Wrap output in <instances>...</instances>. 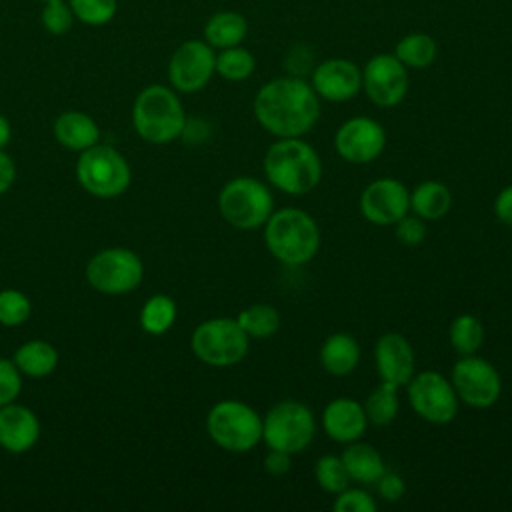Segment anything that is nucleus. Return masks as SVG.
I'll return each instance as SVG.
<instances>
[{
  "label": "nucleus",
  "instance_id": "nucleus-25",
  "mask_svg": "<svg viewBox=\"0 0 512 512\" xmlns=\"http://www.w3.org/2000/svg\"><path fill=\"white\" fill-rule=\"evenodd\" d=\"M248 34V20L234 10L212 14L204 24V40L212 48H230L242 44Z\"/></svg>",
  "mask_w": 512,
  "mask_h": 512
},
{
  "label": "nucleus",
  "instance_id": "nucleus-15",
  "mask_svg": "<svg viewBox=\"0 0 512 512\" xmlns=\"http://www.w3.org/2000/svg\"><path fill=\"white\" fill-rule=\"evenodd\" d=\"M216 72V54L206 40L182 42L168 62L170 84L178 92L202 90Z\"/></svg>",
  "mask_w": 512,
  "mask_h": 512
},
{
  "label": "nucleus",
  "instance_id": "nucleus-7",
  "mask_svg": "<svg viewBox=\"0 0 512 512\" xmlns=\"http://www.w3.org/2000/svg\"><path fill=\"white\" fill-rule=\"evenodd\" d=\"M194 356L216 368H226L242 362L250 350V336L242 330L236 318H210L196 326L190 338Z\"/></svg>",
  "mask_w": 512,
  "mask_h": 512
},
{
  "label": "nucleus",
  "instance_id": "nucleus-2",
  "mask_svg": "<svg viewBox=\"0 0 512 512\" xmlns=\"http://www.w3.org/2000/svg\"><path fill=\"white\" fill-rule=\"evenodd\" d=\"M262 168L266 180L290 196H304L322 180V160L302 136L276 138L264 154Z\"/></svg>",
  "mask_w": 512,
  "mask_h": 512
},
{
  "label": "nucleus",
  "instance_id": "nucleus-37",
  "mask_svg": "<svg viewBox=\"0 0 512 512\" xmlns=\"http://www.w3.org/2000/svg\"><path fill=\"white\" fill-rule=\"evenodd\" d=\"M336 512H374L376 500L362 488H344L334 500Z\"/></svg>",
  "mask_w": 512,
  "mask_h": 512
},
{
  "label": "nucleus",
  "instance_id": "nucleus-33",
  "mask_svg": "<svg viewBox=\"0 0 512 512\" xmlns=\"http://www.w3.org/2000/svg\"><path fill=\"white\" fill-rule=\"evenodd\" d=\"M314 478L318 486L328 492V494H338L350 484V476L342 464L340 456L334 454H324L316 460L314 464Z\"/></svg>",
  "mask_w": 512,
  "mask_h": 512
},
{
  "label": "nucleus",
  "instance_id": "nucleus-36",
  "mask_svg": "<svg viewBox=\"0 0 512 512\" xmlns=\"http://www.w3.org/2000/svg\"><path fill=\"white\" fill-rule=\"evenodd\" d=\"M40 18H42V26L50 34H66L74 24V12L70 4H66L64 0L44 2Z\"/></svg>",
  "mask_w": 512,
  "mask_h": 512
},
{
  "label": "nucleus",
  "instance_id": "nucleus-42",
  "mask_svg": "<svg viewBox=\"0 0 512 512\" xmlns=\"http://www.w3.org/2000/svg\"><path fill=\"white\" fill-rule=\"evenodd\" d=\"M494 214L496 218L512 228V184L504 186L494 200Z\"/></svg>",
  "mask_w": 512,
  "mask_h": 512
},
{
  "label": "nucleus",
  "instance_id": "nucleus-44",
  "mask_svg": "<svg viewBox=\"0 0 512 512\" xmlns=\"http://www.w3.org/2000/svg\"><path fill=\"white\" fill-rule=\"evenodd\" d=\"M8 140H10V124L4 116H0V150L8 144Z\"/></svg>",
  "mask_w": 512,
  "mask_h": 512
},
{
  "label": "nucleus",
  "instance_id": "nucleus-29",
  "mask_svg": "<svg viewBox=\"0 0 512 512\" xmlns=\"http://www.w3.org/2000/svg\"><path fill=\"white\" fill-rule=\"evenodd\" d=\"M368 424L374 426H388L396 420L400 410V398H398V386L390 382H380L362 404Z\"/></svg>",
  "mask_w": 512,
  "mask_h": 512
},
{
  "label": "nucleus",
  "instance_id": "nucleus-35",
  "mask_svg": "<svg viewBox=\"0 0 512 512\" xmlns=\"http://www.w3.org/2000/svg\"><path fill=\"white\" fill-rule=\"evenodd\" d=\"M30 300L26 294L18 290H2L0 292V324L18 326L30 316Z\"/></svg>",
  "mask_w": 512,
  "mask_h": 512
},
{
  "label": "nucleus",
  "instance_id": "nucleus-20",
  "mask_svg": "<svg viewBox=\"0 0 512 512\" xmlns=\"http://www.w3.org/2000/svg\"><path fill=\"white\" fill-rule=\"evenodd\" d=\"M40 436V422L32 410L20 404L0 406V446L20 454L30 450Z\"/></svg>",
  "mask_w": 512,
  "mask_h": 512
},
{
  "label": "nucleus",
  "instance_id": "nucleus-18",
  "mask_svg": "<svg viewBox=\"0 0 512 512\" xmlns=\"http://www.w3.org/2000/svg\"><path fill=\"white\" fill-rule=\"evenodd\" d=\"M374 362L380 380L398 388L408 384L416 368L414 348L400 332H386L376 340Z\"/></svg>",
  "mask_w": 512,
  "mask_h": 512
},
{
  "label": "nucleus",
  "instance_id": "nucleus-40",
  "mask_svg": "<svg viewBox=\"0 0 512 512\" xmlns=\"http://www.w3.org/2000/svg\"><path fill=\"white\" fill-rule=\"evenodd\" d=\"M378 496L384 502H398L406 492V482L398 472L384 470V474L374 482Z\"/></svg>",
  "mask_w": 512,
  "mask_h": 512
},
{
  "label": "nucleus",
  "instance_id": "nucleus-14",
  "mask_svg": "<svg viewBox=\"0 0 512 512\" xmlns=\"http://www.w3.org/2000/svg\"><path fill=\"white\" fill-rule=\"evenodd\" d=\"M334 148L348 164H370L380 158L386 148V130L370 116H352L338 126Z\"/></svg>",
  "mask_w": 512,
  "mask_h": 512
},
{
  "label": "nucleus",
  "instance_id": "nucleus-3",
  "mask_svg": "<svg viewBox=\"0 0 512 512\" xmlns=\"http://www.w3.org/2000/svg\"><path fill=\"white\" fill-rule=\"evenodd\" d=\"M262 228L268 252L286 266H304L318 254L320 228L300 208L286 206L274 210Z\"/></svg>",
  "mask_w": 512,
  "mask_h": 512
},
{
  "label": "nucleus",
  "instance_id": "nucleus-4",
  "mask_svg": "<svg viewBox=\"0 0 512 512\" xmlns=\"http://www.w3.org/2000/svg\"><path fill=\"white\" fill-rule=\"evenodd\" d=\"M132 120L136 132L152 144L172 142L186 126L184 108L176 92L162 84H152L136 96Z\"/></svg>",
  "mask_w": 512,
  "mask_h": 512
},
{
  "label": "nucleus",
  "instance_id": "nucleus-21",
  "mask_svg": "<svg viewBox=\"0 0 512 512\" xmlns=\"http://www.w3.org/2000/svg\"><path fill=\"white\" fill-rule=\"evenodd\" d=\"M318 358L330 376H348L360 362L358 340L348 332H334L322 342Z\"/></svg>",
  "mask_w": 512,
  "mask_h": 512
},
{
  "label": "nucleus",
  "instance_id": "nucleus-6",
  "mask_svg": "<svg viewBox=\"0 0 512 512\" xmlns=\"http://www.w3.org/2000/svg\"><path fill=\"white\" fill-rule=\"evenodd\" d=\"M208 436L226 452L242 454L262 440V416L242 400H220L206 416Z\"/></svg>",
  "mask_w": 512,
  "mask_h": 512
},
{
  "label": "nucleus",
  "instance_id": "nucleus-27",
  "mask_svg": "<svg viewBox=\"0 0 512 512\" xmlns=\"http://www.w3.org/2000/svg\"><path fill=\"white\" fill-rule=\"evenodd\" d=\"M14 364L20 372L32 376V378H42L48 376L56 364H58V352L52 344L44 340H32L22 344L16 354H14Z\"/></svg>",
  "mask_w": 512,
  "mask_h": 512
},
{
  "label": "nucleus",
  "instance_id": "nucleus-16",
  "mask_svg": "<svg viewBox=\"0 0 512 512\" xmlns=\"http://www.w3.org/2000/svg\"><path fill=\"white\" fill-rule=\"evenodd\" d=\"M358 208L370 224L392 226L410 212V190L396 178H376L362 190Z\"/></svg>",
  "mask_w": 512,
  "mask_h": 512
},
{
  "label": "nucleus",
  "instance_id": "nucleus-45",
  "mask_svg": "<svg viewBox=\"0 0 512 512\" xmlns=\"http://www.w3.org/2000/svg\"><path fill=\"white\" fill-rule=\"evenodd\" d=\"M40 2H50V0H40Z\"/></svg>",
  "mask_w": 512,
  "mask_h": 512
},
{
  "label": "nucleus",
  "instance_id": "nucleus-23",
  "mask_svg": "<svg viewBox=\"0 0 512 512\" xmlns=\"http://www.w3.org/2000/svg\"><path fill=\"white\" fill-rule=\"evenodd\" d=\"M452 208V192L440 180H424L410 190V210L422 220H440Z\"/></svg>",
  "mask_w": 512,
  "mask_h": 512
},
{
  "label": "nucleus",
  "instance_id": "nucleus-41",
  "mask_svg": "<svg viewBox=\"0 0 512 512\" xmlns=\"http://www.w3.org/2000/svg\"><path fill=\"white\" fill-rule=\"evenodd\" d=\"M262 464H264V470L270 476H284L290 470V466H292V454H288L284 450L268 448Z\"/></svg>",
  "mask_w": 512,
  "mask_h": 512
},
{
  "label": "nucleus",
  "instance_id": "nucleus-10",
  "mask_svg": "<svg viewBox=\"0 0 512 512\" xmlns=\"http://www.w3.org/2000/svg\"><path fill=\"white\" fill-rule=\"evenodd\" d=\"M406 388L408 402L422 420L442 426L450 424L456 418L460 400L456 396L452 382L444 374L436 370L414 372Z\"/></svg>",
  "mask_w": 512,
  "mask_h": 512
},
{
  "label": "nucleus",
  "instance_id": "nucleus-12",
  "mask_svg": "<svg viewBox=\"0 0 512 512\" xmlns=\"http://www.w3.org/2000/svg\"><path fill=\"white\" fill-rule=\"evenodd\" d=\"M144 276L142 260L126 248H108L90 258L86 278L92 288L104 294H124L134 290Z\"/></svg>",
  "mask_w": 512,
  "mask_h": 512
},
{
  "label": "nucleus",
  "instance_id": "nucleus-30",
  "mask_svg": "<svg viewBox=\"0 0 512 512\" xmlns=\"http://www.w3.org/2000/svg\"><path fill=\"white\" fill-rule=\"evenodd\" d=\"M236 320L242 326V330L250 338H256V340L274 336L282 326V316H280L278 308H274L272 304H262V302L244 308L236 316Z\"/></svg>",
  "mask_w": 512,
  "mask_h": 512
},
{
  "label": "nucleus",
  "instance_id": "nucleus-13",
  "mask_svg": "<svg viewBox=\"0 0 512 512\" xmlns=\"http://www.w3.org/2000/svg\"><path fill=\"white\" fill-rule=\"evenodd\" d=\"M408 88V68L394 54H376L362 68V90L380 108L398 106L406 98Z\"/></svg>",
  "mask_w": 512,
  "mask_h": 512
},
{
  "label": "nucleus",
  "instance_id": "nucleus-8",
  "mask_svg": "<svg viewBox=\"0 0 512 512\" xmlns=\"http://www.w3.org/2000/svg\"><path fill=\"white\" fill-rule=\"evenodd\" d=\"M314 436V414L298 400H282L274 404L262 418V440L268 448L298 454L312 444Z\"/></svg>",
  "mask_w": 512,
  "mask_h": 512
},
{
  "label": "nucleus",
  "instance_id": "nucleus-32",
  "mask_svg": "<svg viewBox=\"0 0 512 512\" xmlns=\"http://www.w3.org/2000/svg\"><path fill=\"white\" fill-rule=\"evenodd\" d=\"M176 320V302L166 294L148 298L140 312V324L150 334H164Z\"/></svg>",
  "mask_w": 512,
  "mask_h": 512
},
{
  "label": "nucleus",
  "instance_id": "nucleus-34",
  "mask_svg": "<svg viewBox=\"0 0 512 512\" xmlns=\"http://www.w3.org/2000/svg\"><path fill=\"white\" fill-rule=\"evenodd\" d=\"M74 18L88 26H102L116 14V0H68Z\"/></svg>",
  "mask_w": 512,
  "mask_h": 512
},
{
  "label": "nucleus",
  "instance_id": "nucleus-31",
  "mask_svg": "<svg viewBox=\"0 0 512 512\" xmlns=\"http://www.w3.org/2000/svg\"><path fill=\"white\" fill-rule=\"evenodd\" d=\"M256 70V58L250 50L238 46L222 48L216 54V74L228 82H242Z\"/></svg>",
  "mask_w": 512,
  "mask_h": 512
},
{
  "label": "nucleus",
  "instance_id": "nucleus-38",
  "mask_svg": "<svg viewBox=\"0 0 512 512\" xmlns=\"http://www.w3.org/2000/svg\"><path fill=\"white\" fill-rule=\"evenodd\" d=\"M396 238L404 246H418L426 238V220L416 214L402 216L396 224Z\"/></svg>",
  "mask_w": 512,
  "mask_h": 512
},
{
  "label": "nucleus",
  "instance_id": "nucleus-28",
  "mask_svg": "<svg viewBox=\"0 0 512 512\" xmlns=\"http://www.w3.org/2000/svg\"><path fill=\"white\" fill-rule=\"evenodd\" d=\"M486 338L484 324L474 314H458L448 328V340L458 356L476 354Z\"/></svg>",
  "mask_w": 512,
  "mask_h": 512
},
{
  "label": "nucleus",
  "instance_id": "nucleus-9",
  "mask_svg": "<svg viewBox=\"0 0 512 512\" xmlns=\"http://www.w3.org/2000/svg\"><path fill=\"white\" fill-rule=\"evenodd\" d=\"M76 176L86 192L100 198H112L128 188L130 166L114 148L94 144L82 150L76 164Z\"/></svg>",
  "mask_w": 512,
  "mask_h": 512
},
{
  "label": "nucleus",
  "instance_id": "nucleus-11",
  "mask_svg": "<svg viewBox=\"0 0 512 512\" xmlns=\"http://www.w3.org/2000/svg\"><path fill=\"white\" fill-rule=\"evenodd\" d=\"M450 382L462 404L484 410L498 402L502 394V378L492 362L476 354L460 356L452 366Z\"/></svg>",
  "mask_w": 512,
  "mask_h": 512
},
{
  "label": "nucleus",
  "instance_id": "nucleus-22",
  "mask_svg": "<svg viewBox=\"0 0 512 512\" xmlns=\"http://www.w3.org/2000/svg\"><path fill=\"white\" fill-rule=\"evenodd\" d=\"M340 458L350 480L358 484H374L386 470L382 454L372 444L362 440L346 444Z\"/></svg>",
  "mask_w": 512,
  "mask_h": 512
},
{
  "label": "nucleus",
  "instance_id": "nucleus-17",
  "mask_svg": "<svg viewBox=\"0 0 512 512\" xmlns=\"http://www.w3.org/2000/svg\"><path fill=\"white\" fill-rule=\"evenodd\" d=\"M310 86L320 100L348 102L362 90V68L348 58H328L310 72Z\"/></svg>",
  "mask_w": 512,
  "mask_h": 512
},
{
  "label": "nucleus",
  "instance_id": "nucleus-43",
  "mask_svg": "<svg viewBox=\"0 0 512 512\" xmlns=\"http://www.w3.org/2000/svg\"><path fill=\"white\" fill-rule=\"evenodd\" d=\"M16 178V166L6 152L0 150V196L12 186Z\"/></svg>",
  "mask_w": 512,
  "mask_h": 512
},
{
  "label": "nucleus",
  "instance_id": "nucleus-19",
  "mask_svg": "<svg viewBox=\"0 0 512 512\" xmlns=\"http://www.w3.org/2000/svg\"><path fill=\"white\" fill-rule=\"evenodd\" d=\"M320 420L326 436L338 444L360 440L368 428L364 406L350 396H338L330 400L324 406Z\"/></svg>",
  "mask_w": 512,
  "mask_h": 512
},
{
  "label": "nucleus",
  "instance_id": "nucleus-24",
  "mask_svg": "<svg viewBox=\"0 0 512 512\" xmlns=\"http://www.w3.org/2000/svg\"><path fill=\"white\" fill-rule=\"evenodd\" d=\"M56 140L70 150H86L98 142L100 130L96 122L84 112H64L54 122Z\"/></svg>",
  "mask_w": 512,
  "mask_h": 512
},
{
  "label": "nucleus",
  "instance_id": "nucleus-5",
  "mask_svg": "<svg viewBox=\"0 0 512 512\" xmlns=\"http://www.w3.org/2000/svg\"><path fill=\"white\" fill-rule=\"evenodd\" d=\"M218 210L232 228L258 230L274 212V196L262 180L236 176L222 186Z\"/></svg>",
  "mask_w": 512,
  "mask_h": 512
},
{
  "label": "nucleus",
  "instance_id": "nucleus-39",
  "mask_svg": "<svg viewBox=\"0 0 512 512\" xmlns=\"http://www.w3.org/2000/svg\"><path fill=\"white\" fill-rule=\"evenodd\" d=\"M22 380L20 370L12 360L0 358V406L10 404L20 394Z\"/></svg>",
  "mask_w": 512,
  "mask_h": 512
},
{
  "label": "nucleus",
  "instance_id": "nucleus-26",
  "mask_svg": "<svg viewBox=\"0 0 512 512\" xmlns=\"http://www.w3.org/2000/svg\"><path fill=\"white\" fill-rule=\"evenodd\" d=\"M394 56L406 66V68H428L434 64L438 56V44L436 40L426 32H412L402 36L394 46Z\"/></svg>",
  "mask_w": 512,
  "mask_h": 512
},
{
  "label": "nucleus",
  "instance_id": "nucleus-1",
  "mask_svg": "<svg viewBox=\"0 0 512 512\" xmlns=\"http://www.w3.org/2000/svg\"><path fill=\"white\" fill-rule=\"evenodd\" d=\"M256 122L276 138L308 134L320 118V98L308 80L278 76L260 86L254 96Z\"/></svg>",
  "mask_w": 512,
  "mask_h": 512
}]
</instances>
